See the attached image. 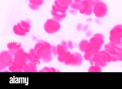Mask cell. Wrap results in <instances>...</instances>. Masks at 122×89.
Listing matches in <instances>:
<instances>
[{
	"mask_svg": "<svg viewBox=\"0 0 122 89\" xmlns=\"http://www.w3.org/2000/svg\"><path fill=\"white\" fill-rule=\"evenodd\" d=\"M94 4L93 11L97 17L101 18L104 17L107 13V8L105 4L101 0H94Z\"/></svg>",
	"mask_w": 122,
	"mask_h": 89,
	"instance_id": "1",
	"label": "cell"
},
{
	"mask_svg": "<svg viewBox=\"0 0 122 89\" xmlns=\"http://www.w3.org/2000/svg\"><path fill=\"white\" fill-rule=\"evenodd\" d=\"M110 33L111 41L117 44L122 42V25L116 26L110 30Z\"/></svg>",
	"mask_w": 122,
	"mask_h": 89,
	"instance_id": "2",
	"label": "cell"
},
{
	"mask_svg": "<svg viewBox=\"0 0 122 89\" xmlns=\"http://www.w3.org/2000/svg\"><path fill=\"white\" fill-rule=\"evenodd\" d=\"M61 25L59 22L54 19L47 20L44 25V28L47 33L52 34L58 31L60 28Z\"/></svg>",
	"mask_w": 122,
	"mask_h": 89,
	"instance_id": "3",
	"label": "cell"
},
{
	"mask_svg": "<svg viewBox=\"0 0 122 89\" xmlns=\"http://www.w3.org/2000/svg\"><path fill=\"white\" fill-rule=\"evenodd\" d=\"M81 4V8L79 11L81 13L87 15H90L92 14L94 4V0H82Z\"/></svg>",
	"mask_w": 122,
	"mask_h": 89,
	"instance_id": "4",
	"label": "cell"
},
{
	"mask_svg": "<svg viewBox=\"0 0 122 89\" xmlns=\"http://www.w3.org/2000/svg\"><path fill=\"white\" fill-rule=\"evenodd\" d=\"M75 57L73 61L71 64L73 66L79 65L81 64L82 60L81 56L79 53L75 52L74 53Z\"/></svg>",
	"mask_w": 122,
	"mask_h": 89,
	"instance_id": "5",
	"label": "cell"
},
{
	"mask_svg": "<svg viewBox=\"0 0 122 89\" xmlns=\"http://www.w3.org/2000/svg\"><path fill=\"white\" fill-rule=\"evenodd\" d=\"M57 54L58 56H61L65 54L67 52L61 45H58L56 47Z\"/></svg>",
	"mask_w": 122,
	"mask_h": 89,
	"instance_id": "6",
	"label": "cell"
},
{
	"mask_svg": "<svg viewBox=\"0 0 122 89\" xmlns=\"http://www.w3.org/2000/svg\"><path fill=\"white\" fill-rule=\"evenodd\" d=\"M88 40H84L81 41L80 43L79 47L80 51L83 52L84 51L86 48V46L88 43Z\"/></svg>",
	"mask_w": 122,
	"mask_h": 89,
	"instance_id": "7",
	"label": "cell"
},
{
	"mask_svg": "<svg viewBox=\"0 0 122 89\" xmlns=\"http://www.w3.org/2000/svg\"><path fill=\"white\" fill-rule=\"evenodd\" d=\"M71 54L70 52L67 51L64 54L61 56H58V60L61 62H65Z\"/></svg>",
	"mask_w": 122,
	"mask_h": 89,
	"instance_id": "8",
	"label": "cell"
},
{
	"mask_svg": "<svg viewBox=\"0 0 122 89\" xmlns=\"http://www.w3.org/2000/svg\"><path fill=\"white\" fill-rule=\"evenodd\" d=\"M55 5L56 7L59 9L61 10H66L69 8L68 6H63L60 5L57 0H56L54 2Z\"/></svg>",
	"mask_w": 122,
	"mask_h": 89,
	"instance_id": "9",
	"label": "cell"
},
{
	"mask_svg": "<svg viewBox=\"0 0 122 89\" xmlns=\"http://www.w3.org/2000/svg\"><path fill=\"white\" fill-rule=\"evenodd\" d=\"M51 13L52 15L55 17L62 19L65 18L66 16V13L62 14L59 12H56L52 10Z\"/></svg>",
	"mask_w": 122,
	"mask_h": 89,
	"instance_id": "10",
	"label": "cell"
},
{
	"mask_svg": "<svg viewBox=\"0 0 122 89\" xmlns=\"http://www.w3.org/2000/svg\"><path fill=\"white\" fill-rule=\"evenodd\" d=\"M13 30L15 33L16 35L24 36L25 35L26 33L20 31L18 29L17 25H15L13 27Z\"/></svg>",
	"mask_w": 122,
	"mask_h": 89,
	"instance_id": "11",
	"label": "cell"
},
{
	"mask_svg": "<svg viewBox=\"0 0 122 89\" xmlns=\"http://www.w3.org/2000/svg\"><path fill=\"white\" fill-rule=\"evenodd\" d=\"M74 57V54H71L67 59L65 62V64L67 65L71 64L73 61Z\"/></svg>",
	"mask_w": 122,
	"mask_h": 89,
	"instance_id": "12",
	"label": "cell"
},
{
	"mask_svg": "<svg viewBox=\"0 0 122 89\" xmlns=\"http://www.w3.org/2000/svg\"><path fill=\"white\" fill-rule=\"evenodd\" d=\"M59 3L63 6H68L70 5L72 3V1H66L64 0H57Z\"/></svg>",
	"mask_w": 122,
	"mask_h": 89,
	"instance_id": "13",
	"label": "cell"
},
{
	"mask_svg": "<svg viewBox=\"0 0 122 89\" xmlns=\"http://www.w3.org/2000/svg\"><path fill=\"white\" fill-rule=\"evenodd\" d=\"M29 1L30 4L38 6L42 5L43 2V0H29Z\"/></svg>",
	"mask_w": 122,
	"mask_h": 89,
	"instance_id": "14",
	"label": "cell"
},
{
	"mask_svg": "<svg viewBox=\"0 0 122 89\" xmlns=\"http://www.w3.org/2000/svg\"><path fill=\"white\" fill-rule=\"evenodd\" d=\"M8 47L9 48H17L20 47V45L18 43H10L8 44Z\"/></svg>",
	"mask_w": 122,
	"mask_h": 89,
	"instance_id": "15",
	"label": "cell"
},
{
	"mask_svg": "<svg viewBox=\"0 0 122 89\" xmlns=\"http://www.w3.org/2000/svg\"><path fill=\"white\" fill-rule=\"evenodd\" d=\"M20 23L21 26L24 28L29 29L31 27L29 24L25 21H22L20 22Z\"/></svg>",
	"mask_w": 122,
	"mask_h": 89,
	"instance_id": "16",
	"label": "cell"
},
{
	"mask_svg": "<svg viewBox=\"0 0 122 89\" xmlns=\"http://www.w3.org/2000/svg\"><path fill=\"white\" fill-rule=\"evenodd\" d=\"M18 29L21 32L25 33H27L29 31V29H26L23 27L20 23H18L17 24Z\"/></svg>",
	"mask_w": 122,
	"mask_h": 89,
	"instance_id": "17",
	"label": "cell"
},
{
	"mask_svg": "<svg viewBox=\"0 0 122 89\" xmlns=\"http://www.w3.org/2000/svg\"><path fill=\"white\" fill-rule=\"evenodd\" d=\"M52 10L56 12H59L62 14L66 13V10H61L57 8L55 5H53L52 7Z\"/></svg>",
	"mask_w": 122,
	"mask_h": 89,
	"instance_id": "18",
	"label": "cell"
},
{
	"mask_svg": "<svg viewBox=\"0 0 122 89\" xmlns=\"http://www.w3.org/2000/svg\"><path fill=\"white\" fill-rule=\"evenodd\" d=\"M29 6L31 9L33 10H36L39 8L38 6L33 5L30 3L29 4Z\"/></svg>",
	"mask_w": 122,
	"mask_h": 89,
	"instance_id": "19",
	"label": "cell"
},
{
	"mask_svg": "<svg viewBox=\"0 0 122 89\" xmlns=\"http://www.w3.org/2000/svg\"><path fill=\"white\" fill-rule=\"evenodd\" d=\"M67 47L70 49H73V44L72 42L71 41H68L67 42Z\"/></svg>",
	"mask_w": 122,
	"mask_h": 89,
	"instance_id": "20",
	"label": "cell"
},
{
	"mask_svg": "<svg viewBox=\"0 0 122 89\" xmlns=\"http://www.w3.org/2000/svg\"><path fill=\"white\" fill-rule=\"evenodd\" d=\"M52 49L53 54L55 56H56L57 54L56 47L53 46L52 47Z\"/></svg>",
	"mask_w": 122,
	"mask_h": 89,
	"instance_id": "21",
	"label": "cell"
},
{
	"mask_svg": "<svg viewBox=\"0 0 122 89\" xmlns=\"http://www.w3.org/2000/svg\"><path fill=\"white\" fill-rule=\"evenodd\" d=\"M61 45L67 50V44L66 42L64 41L62 42Z\"/></svg>",
	"mask_w": 122,
	"mask_h": 89,
	"instance_id": "22",
	"label": "cell"
},
{
	"mask_svg": "<svg viewBox=\"0 0 122 89\" xmlns=\"http://www.w3.org/2000/svg\"><path fill=\"white\" fill-rule=\"evenodd\" d=\"M53 19L57 21H61L62 20V19L57 17H53Z\"/></svg>",
	"mask_w": 122,
	"mask_h": 89,
	"instance_id": "23",
	"label": "cell"
},
{
	"mask_svg": "<svg viewBox=\"0 0 122 89\" xmlns=\"http://www.w3.org/2000/svg\"><path fill=\"white\" fill-rule=\"evenodd\" d=\"M66 1H72V0H64Z\"/></svg>",
	"mask_w": 122,
	"mask_h": 89,
	"instance_id": "24",
	"label": "cell"
},
{
	"mask_svg": "<svg viewBox=\"0 0 122 89\" xmlns=\"http://www.w3.org/2000/svg\"></svg>",
	"mask_w": 122,
	"mask_h": 89,
	"instance_id": "25",
	"label": "cell"
}]
</instances>
